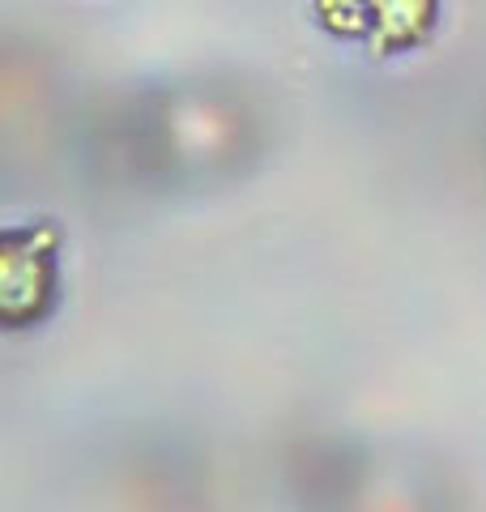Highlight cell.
I'll use <instances>...</instances> for the list:
<instances>
[{
	"label": "cell",
	"instance_id": "6da1fadb",
	"mask_svg": "<svg viewBox=\"0 0 486 512\" xmlns=\"http://www.w3.org/2000/svg\"><path fill=\"white\" fill-rule=\"evenodd\" d=\"M60 295V231L52 222H26L0 235V320L26 329L56 308Z\"/></svg>",
	"mask_w": 486,
	"mask_h": 512
},
{
	"label": "cell",
	"instance_id": "7a4b0ae2",
	"mask_svg": "<svg viewBox=\"0 0 486 512\" xmlns=\"http://www.w3.org/2000/svg\"><path fill=\"white\" fill-rule=\"evenodd\" d=\"M440 26V0H367V47L401 56L423 47Z\"/></svg>",
	"mask_w": 486,
	"mask_h": 512
},
{
	"label": "cell",
	"instance_id": "3957f363",
	"mask_svg": "<svg viewBox=\"0 0 486 512\" xmlns=\"http://www.w3.org/2000/svg\"><path fill=\"white\" fill-rule=\"evenodd\" d=\"M312 13L337 39H367V0H312Z\"/></svg>",
	"mask_w": 486,
	"mask_h": 512
}]
</instances>
